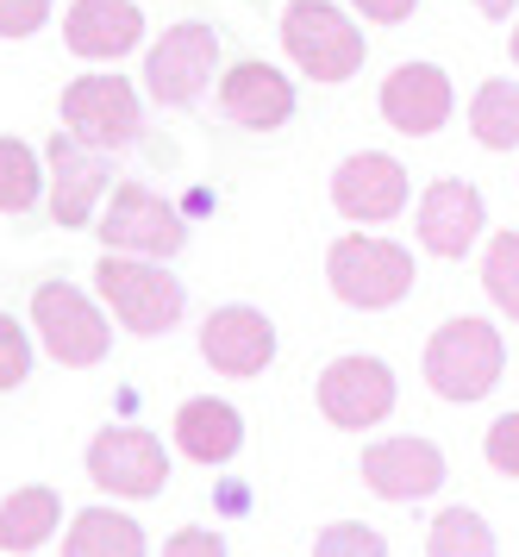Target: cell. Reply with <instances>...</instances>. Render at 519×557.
<instances>
[{
  "label": "cell",
  "mask_w": 519,
  "mask_h": 557,
  "mask_svg": "<svg viewBox=\"0 0 519 557\" xmlns=\"http://www.w3.org/2000/svg\"><path fill=\"white\" fill-rule=\"evenodd\" d=\"M420 370L438 401H482L501 382V370H507V345H501V332L489 320L464 313V320H445L425 338Z\"/></svg>",
  "instance_id": "6da1fadb"
},
{
  "label": "cell",
  "mask_w": 519,
  "mask_h": 557,
  "mask_svg": "<svg viewBox=\"0 0 519 557\" xmlns=\"http://www.w3.org/2000/svg\"><path fill=\"white\" fill-rule=\"evenodd\" d=\"M325 282L345 307L382 313V307L407 301L413 288V251L395 238H370V232H345L332 251H325Z\"/></svg>",
  "instance_id": "7a4b0ae2"
},
{
  "label": "cell",
  "mask_w": 519,
  "mask_h": 557,
  "mask_svg": "<svg viewBox=\"0 0 519 557\" xmlns=\"http://www.w3.org/2000/svg\"><path fill=\"white\" fill-rule=\"evenodd\" d=\"M95 295L100 307H113V320H120L125 332H138V338H157V332H170L175 320H182V307H188V295H182V282L163 270V263H145V257H100L95 263Z\"/></svg>",
  "instance_id": "3957f363"
},
{
  "label": "cell",
  "mask_w": 519,
  "mask_h": 557,
  "mask_svg": "<svg viewBox=\"0 0 519 557\" xmlns=\"http://www.w3.org/2000/svg\"><path fill=\"white\" fill-rule=\"evenodd\" d=\"M282 51L300 63V76L313 82H350L363 70V32L345 7L332 0H288L282 13Z\"/></svg>",
  "instance_id": "277c9868"
},
{
  "label": "cell",
  "mask_w": 519,
  "mask_h": 557,
  "mask_svg": "<svg viewBox=\"0 0 519 557\" xmlns=\"http://www.w3.org/2000/svg\"><path fill=\"white\" fill-rule=\"evenodd\" d=\"M95 232L107 251H125V257H175L188 245V220L145 182H113Z\"/></svg>",
  "instance_id": "5b68a950"
},
{
  "label": "cell",
  "mask_w": 519,
  "mask_h": 557,
  "mask_svg": "<svg viewBox=\"0 0 519 557\" xmlns=\"http://www.w3.org/2000/svg\"><path fill=\"white\" fill-rule=\"evenodd\" d=\"M63 132H75L82 145H95V151H120L132 145L138 132H145V107H138V88L120 76V70H95V76H75L63 88Z\"/></svg>",
  "instance_id": "8992f818"
},
{
  "label": "cell",
  "mask_w": 519,
  "mask_h": 557,
  "mask_svg": "<svg viewBox=\"0 0 519 557\" xmlns=\"http://www.w3.org/2000/svg\"><path fill=\"white\" fill-rule=\"evenodd\" d=\"M45 176H50V220L63 232H82L95 226L107 195H113V151H95L75 132L57 126V138L45 145Z\"/></svg>",
  "instance_id": "52a82bcc"
},
{
  "label": "cell",
  "mask_w": 519,
  "mask_h": 557,
  "mask_svg": "<svg viewBox=\"0 0 519 557\" xmlns=\"http://www.w3.org/2000/svg\"><path fill=\"white\" fill-rule=\"evenodd\" d=\"M32 326L45 338V351L63 363V370H88L107 357L113 345V326H107V313H100L75 282H45L38 295H32Z\"/></svg>",
  "instance_id": "ba28073f"
},
{
  "label": "cell",
  "mask_w": 519,
  "mask_h": 557,
  "mask_svg": "<svg viewBox=\"0 0 519 557\" xmlns=\"http://www.w3.org/2000/svg\"><path fill=\"white\" fill-rule=\"evenodd\" d=\"M213 70H220V32L200 26V20H182L150 45L145 88L157 107H195L213 88Z\"/></svg>",
  "instance_id": "9c48e42d"
},
{
  "label": "cell",
  "mask_w": 519,
  "mask_h": 557,
  "mask_svg": "<svg viewBox=\"0 0 519 557\" xmlns=\"http://www.w3.org/2000/svg\"><path fill=\"white\" fill-rule=\"evenodd\" d=\"M88 476H95L100 495H120V502L163 495V482H170L163 438L145 426H100L95 445H88Z\"/></svg>",
  "instance_id": "30bf717a"
},
{
  "label": "cell",
  "mask_w": 519,
  "mask_h": 557,
  "mask_svg": "<svg viewBox=\"0 0 519 557\" xmlns=\"http://www.w3.org/2000/svg\"><path fill=\"white\" fill-rule=\"evenodd\" d=\"M320 413L338 432L382 426L395 413V370L382 357H332L320 370Z\"/></svg>",
  "instance_id": "8fae6325"
},
{
  "label": "cell",
  "mask_w": 519,
  "mask_h": 557,
  "mask_svg": "<svg viewBox=\"0 0 519 557\" xmlns=\"http://www.w3.org/2000/svg\"><path fill=\"white\" fill-rule=\"evenodd\" d=\"M407 195H413L407 163L388 151H357L332 176V207L345 220H357V226H388V220H400L407 213Z\"/></svg>",
  "instance_id": "7c38bea8"
},
{
  "label": "cell",
  "mask_w": 519,
  "mask_h": 557,
  "mask_svg": "<svg viewBox=\"0 0 519 557\" xmlns=\"http://www.w3.org/2000/svg\"><path fill=\"white\" fill-rule=\"evenodd\" d=\"M363 482H370L382 502H420V495H438L445 488V451L432 438H382L363 451Z\"/></svg>",
  "instance_id": "4fadbf2b"
},
{
  "label": "cell",
  "mask_w": 519,
  "mask_h": 557,
  "mask_svg": "<svg viewBox=\"0 0 519 557\" xmlns=\"http://www.w3.org/2000/svg\"><path fill=\"white\" fill-rule=\"evenodd\" d=\"M375 107H382V120H388L395 132H407V138H432V132L450 120L457 95H450V76L438 70V63H400V70H388Z\"/></svg>",
  "instance_id": "5bb4252c"
},
{
  "label": "cell",
  "mask_w": 519,
  "mask_h": 557,
  "mask_svg": "<svg viewBox=\"0 0 519 557\" xmlns=\"http://www.w3.org/2000/svg\"><path fill=\"white\" fill-rule=\"evenodd\" d=\"M200 357L220 370V376H263L275 363V326L257 307H213L207 326H200Z\"/></svg>",
  "instance_id": "9a60e30c"
},
{
  "label": "cell",
  "mask_w": 519,
  "mask_h": 557,
  "mask_svg": "<svg viewBox=\"0 0 519 557\" xmlns=\"http://www.w3.org/2000/svg\"><path fill=\"white\" fill-rule=\"evenodd\" d=\"M220 107L232 126L275 132V126H288V113H295V82L282 70H270V63H232L220 76Z\"/></svg>",
  "instance_id": "2e32d148"
},
{
  "label": "cell",
  "mask_w": 519,
  "mask_h": 557,
  "mask_svg": "<svg viewBox=\"0 0 519 557\" xmlns=\"http://www.w3.org/2000/svg\"><path fill=\"white\" fill-rule=\"evenodd\" d=\"M145 38V13L132 0H75L63 13V45L88 63H113V57H132Z\"/></svg>",
  "instance_id": "e0dca14e"
},
{
  "label": "cell",
  "mask_w": 519,
  "mask_h": 557,
  "mask_svg": "<svg viewBox=\"0 0 519 557\" xmlns=\"http://www.w3.org/2000/svg\"><path fill=\"white\" fill-rule=\"evenodd\" d=\"M482 220H489V207H482V195H475L470 182H432L420 195V245L432 257H464L482 238Z\"/></svg>",
  "instance_id": "ac0fdd59"
},
{
  "label": "cell",
  "mask_w": 519,
  "mask_h": 557,
  "mask_svg": "<svg viewBox=\"0 0 519 557\" xmlns=\"http://www.w3.org/2000/svg\"><path fill=\"white\" fill-rule=\"evenodd\" d=\"M245 445V413L220 395H195V401L175 407V451L195 457V463H225Z\"/></svg>",
  "instance_id": "d6986e66"
},
{
  "label": "cell",
  "mask_w": 519,
  "mask_h": 557,
  "mask_svg": "<svg viewBox=\"0 0 519 557\" xmlns=\"http://www.w3.org/2000/svg\"><path fill=\"white\" fill-rule=\"evenodd\" d=\"M63 520V495L45 488V482H32V488H13L7 502H0V552L20 557V552H38L50 532Z\"/></svg>",
  "instance_id": "ffe728a7"
},
{
  "label": "cell",
  "mask_w": 519,
  "mask_h": 557,
  "mask_svg": "<svg viewBox=\"0 0 519 557\" xmlns=\"http://www.w3.org/2000/svg\"><path fill=\"white\" fill-rule=\"evenodd\" d=\"M63 557H150L145 552V527L132 513L113 507H82L63 532Z\"/></svg>",
  "instance_id": "44dd1931"
},
{
  "label": "cell",
  "mask_w": 519,
  "mask_h": 557,
  "mask_svg": "<svg viewBox=\"0 0 519 557\" xmlns=\"http://www.w3.org/2000/svg\"><path fill=\"white\" fill-rule=\"evenodd\" d=\"M470 132H475V145H489V151H514L519 145V82L495 76L475 88Z\"/></svg>",
  "instance_id": "7402d4cb"
},
{
  "label": "cell",
  "mask_w": 519,
  "mask_h": 557,
  "mask_svg": "<svg viewBox=\"0 0 519 557\" xmlns=\"http://www.w3.org/2000/svg\"><path fill=\"white\" fill-rule=\"evenodd\" d=\"M425 557H495V532L475 507H445L425 532Z\"/></svg>",
  "instance_id": "603a6c76"
},
{
  "label": "cell",
  "mask_w": 519,
  "mask_h": 557,
  "mask_svg": "<svg viewBox=\"0 0 519 557\" xmlns=\"http://www.w3.org/2000/svg\"><path fill=\"white\" fill-rule=\"evenodd\" d=\"M45 195V157H32L25 138H0V213H25Z\"/></svg>",
  "instance_id": "cb8c5ba5"
},
{
  "label": "cell",
  "mask_w": 519,
  "mask_h": 557,
  "mask_svg": "<svg viewBox=\"0 0 519 557\" xmlns=\"http://www.w3.org/2000/svg\"><path fill=\"white\" fill-rule=\"evenodd\" d=\"M482 288H489V301L519 320V232H495L489 238V251H482Z\"/></svg>",
  "instance_id": "d4e9b609"
},
{
  "label": "cell",
  "mask_w": 519,
  "mask_h": 557,
  "mask_svg": "<svg viewBox=\"0 0 519 557\" xmlns=\"http://www.w3.org/2000/svg\"><path fill=\"white\" fill-rule=\"evenodd\" d=\"M313 557H388V539L363 520H338L313 539Z\"/></svg>",
  "instance_id": "484cf974"
},
{
  "label": "cell",
  "mask_w": 519,
  "mask_h": 557,
  "mask_svg": "<svg viewBox=\"0 0 519 557\" xmlns=\"http://www.w3.org/2000/svg\"><path fill=\"white\" fill-rule=\"evenodd\" d=\"M25 376H32V338H25V326L13 313H0V395L20 388Z\"/></svg>",
  "instance_id": "4316f807"
},
{
  "label": "cell",
  "mask_w": 519,
  "mask_h": 557,
  "mask_svg": "<svg viewBox=\"0 0 519 557\" xmlns=\"http://www.w3.org/2000/svg\"><path fill=\"white\" fill-rule=\"evenodd\" d=\"M482 451H489V463L501 476H519V413H501L489 426V438H482Z\"/></svg>",
  "instance_id": "83f0119b"
},
{
  "label": "cell",
  "mask_w": 519,
  "mask_h": 557,
  "mask_svg": "<svg viewBox=\"0 0 519 557\" xmlns=\"http://www.w3.org/2000/svg\"><path fill=\"white\" fill-rule=\"evenodd\" d=\"M50 20V0H0V38H32Z\"/></svg>",
  "instance_id": "f1b7e54d"
},
{
  "label": "cell",
  "mask_w": 519,
  "mask_h": 557,
  "mask_svg": "<svg viewBox=\"0 0 519 557\" xmlns=\"http://www.w3.org/2000/svg\"><path fill=\"white\" fill-rule=\"evenodd\" d=\"M163 557H225V545L207 527H182L163 539Z\"/></svg>",
  "instance_id": "f546056e"
},
{
  "label": "cell",
  "mask_w": 519,
  "mask_h": 557,
  "mask_svg": "<svg viewBox=\"0 0 519 557\" xmlns=\"http://www.w3.org/2000/svg\"><path fill=\"white\" fill-rule=\"evenodd\" d=\"M350 7H357V13H363L370 26H400V20H407V13H413L420 0H350Z\"/></svg>",
  "instance_id": "4dcf8cb0"
},
{
  "label": "cell",
  "mask_w": 519,
  "mask_h": 557,
  "mask_svg": "<svg viewBox=\"0 0 519 557\" xmlns=\"http://www.w3.org/2000/svg\"><path fill=\"white\" fill-rule=\"evenodd\" d=\"M475 7H482V20H507L514 13V0H475Z\"/></svg>",
  "instance_id": "1f68e13d"
},
{
  "label": "cell",
  "mask_w": 519,
  "mask_h": 557,
  "mask_svg": "<svg viewBox=\"0 0 519 557\" xmlns=\"http://www.w3.org/2000/svg\"><path fill=\"white\" fill-rule=\"evenodd\" d=\"M514 63H519V26H514Z\"/></svg>",
  "instance_id": "d6a6232c"
}]
</instances>
